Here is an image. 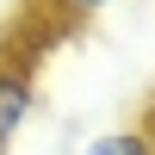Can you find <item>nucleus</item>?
I'll use <instances>...</instances> for the list:
<instances>
[{
    "mask_svg": "<svg viewBox=\"0 0 155 155\" xmlns=\"http://www.w3.org/2000/svg\"><path fill=\"white\" fill-rule=\"evenodd\" d=\"M31 112H37V74H31V62L0 56V155L19 143V130L31 124Z\"/></svg>",
    "mask_w": 155,
    "mask_h": 155,
    "instance_id": "f257e3e1",
    "label": "nucleus"
},
{
    "mask_svg": "<svg viewBox=\"0 0 155 155\" xmlns=\"http://www.w3.org/2000/svg\"><path fill=\"white\" fill-rule=\"evenodd\" d=\"M81 155H155V130H143V124H130V130H106V137H93Z\"/></svg>",
    "mask_w": 155,
    "mask_h": 155,
    "instance_id": "f03ea898",
    "label": "nucleus"
},
{
    "mask_svg": "<svg viewBox=\"0 0 155 155\" xmlns=\"http://www.w3.org/2000/svg\"><path fill=\"white\" fill-rule=\"evenodd\" d=\"M106 6H118V0H50L56 19H93V12H106Z\"/></svg>",
    "mask_w": 155,
    "mask_h": 155,
    "instance_id": "7ed1b4c3",
    "label": "nucleus"
},
{
    "mask_svg": "<svg viewBox=\"0 0 155 155\" xmlns=\"http://www.w3.org/2000/svg\"><path fill=\"white\" fill-rule=\"evenodd\" d=\"M25 6H50V0H25Z\"/></svg>",
    "mask_w": 155,
    "mask_h": 155,
    "instance_id": "20e7f679",
    "label": "nucleus"
}]
</instances>
